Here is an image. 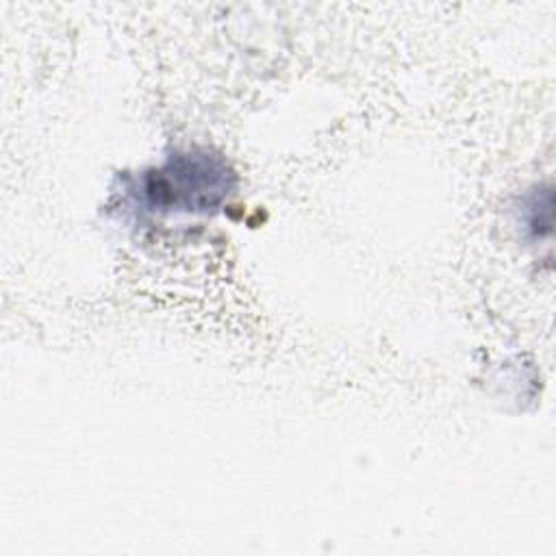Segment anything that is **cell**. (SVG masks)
I'll list each match as a JSON object with an SVG mask.
<instances>
[{
  "label": "cell",
  "instance_id": "1",
  "mask_svg": "<svg viewBox=\"0 0 556 556\" xmlns=\"http://www.w3.org/2000/svg\"><path fill=\"white\" fill-rule=\"evenodd\" d=\"M232 172L204 150L178 152L143 176L141 195L150 211L204 213L217 206L232 187Z\"/></svg>",
  "mask_w": 556,
  "mask_h": 556
}]
</instances>
